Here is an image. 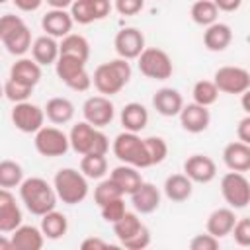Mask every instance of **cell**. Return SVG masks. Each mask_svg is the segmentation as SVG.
I'll list each match as a JSON object with an SVG mask.
<instances>
[{
	"instance_id": "cell-19",
	"label": "cell",
	"mask_w": 250,
	"mask_h": 250,
	"mask_svg": "<svg viewBox=\"0 0 250 250\" xmlns=\"http://www.w3.org/2000/svg\"><path fill=\"white\" fill-rule=\"evenodd\" d=\"M72 18H70V12L66 10H59V8H53L49 10L43 18H41V27L45 31V35H51V37H64L70 33L72 29Z\"/></svg>"
},
{
	"instance_id": "cell-11",
	"label": "cell",
	"mask_w": 250,
	"mask_h": 250,
	"mask_svg": "<svg viewBox=\"0 0 250 250\" xmlns=\"http://www.w3.org/2000/svg\"><path fill=\"white\" fill-rule=\"evenodd\" d=\"M213 84L219 92L240 96L250 90V72L242 66H221L213 74Z\"/></svg>"
},
{
	"instance_id": "cell-15",
	"label": "cell",
	"mask_w": 250,
	"mask_h": 250,
	"mask_svg": "<svg viewBox=\"0 0 250 250\" xmlns=\"http://www.w3.org/2000/svg\"><path fill=\"white\" fill-rule=\"evenodd\" d=\"M184 174L195 184H209L217 176V164L205 154H191L184 162Z\"/></svg>"
},
{
	"instance_id": "cell-5",
	"label": "cell",
	"mask_w": 250,
	"mask_h": 250,
	"mask_svg": "<svg viewBox=\"0 0 250 250\" xmlns=\"http://www.w3.org/2000/svg\"><path fill=\"white\" fill-rule=\"evenodd\" d=\"M0 43L16 57H21L31 49V31L20 16H0Z\"/></svg>"
},
{
	"instance_id": "cell-28",
	"label": "cell",
	"mask_w": 250,
	"mask_h": 250,
	"mask_svg": "<svg viewBox=\"0 0 250 250\" xmlns=\"http://www.w3.org/2000/svg\"><path fill=\"white\" fill-rule=\"evenodd\" d=\"M10 78L35 88L41 80V66L33 59H18L10 68Z\"/></svg>"
},
{
	"instance_id": "cell-43",
	"label": "cell",
	"mask_w": 250,
	"mask_h": 250,
	"mask_svg": "<svg viewBox=\"0 0 250 250\" xmlns=\"http://www.w3.org/2000/svg\"><path fill=\"white\" fill-rule=\"evenodd\" d=\"M230 234L234 236V242H236L238 246H242V248L250 246V219H248V217L238 219V221L234 223Z\"/></svg>"
},
{
	"instance_id": "cell-48",
	"label": "cell",
	"mask_w": 250,
	"mask_h": 250,
	"mask_svg": "<svg viewBox=\"0 0 250 250\" xmlns=\"http://www.w3.org/2000/svg\"><path fill=\"white\" fill-rule=\"evenodd\" d=\"M80 248L82 250H105V248H109V242H105V240H102L98 236H90V238L82 240Z\"/></svg>"
},
{
	"instance_id": "cell-20",
	"label": "cell",
	"mask_w": 250,
	"mask_h": 250,
	"mask_svg": "<svg viewBox=\"0 0 250 250\" xmlns=\"http://www.w3.org/2000/svg\"><path fill=\"white\" fill-rule=\"evenodd\" d=\"M131 203L135 207L137 213L141 215H148L152 211L158 209L160 205V189L154 184L143 182L133 193H131Z\"/></svg>"
},
{
	"instance_id": "cell-45",
	"label": "cell",
	"mask_w": 250,
	"mask_h": 250,
	"mask_svg": "<svg viewBox=\"0 0 250 250\" xmlns=\"http://www.w3.org/2000/svg\"><path fill=\"white\" fill-rule=\"evenodd\" d=\"M189 248L191 250H217L219 248V238L213 234H195L189 240Z\"/></svg>"
},
{
	"instance_id": "cell-27",
	"label": "cell",
	"mask_w": 250,
	"mask_h": 250,
	"mask_svg": "<svg viewBox=\"0 0 250 250\" xmlns=\"http://www.w3.org/2000/svg\"><path fill=\"white\" fill-rule=\"evenodd\" d=\"M31 57L39 66L55 64L59 59V43L51 35H41L31 43Z\"/></svg>"
},
{
	"instance_id": "cell-33",
	"label": "cell",
	"mask_w": 250,
	"mask_h": 250,
	"mask_svg": "<svg viewBox=\"0 0 250 250\" xmlns=\"http://www.w3.org/2000/svg\"><path fill=\"white\" fill-rule=\"evenodd\" d=\"M80 172L88 180H102L107 174V158H105V154H82Z\"/></svg>"
},
{
	"instance_id": "cell-22",
	"label": "cell",
	"mask_w": 250,
	"mask_h": 250,
	"mask_svg": "<svg viewBox=\"0 0 250 250\" xmlns=\"http://www.w3.org/2000/svg\"><path fill=\"white\" fill-rule=\"evenodd\" d=\"M223 162L232 172H248L250 170V145L242 141H232L223 150Z\"/></svg>"
},
{
	"instance_id": "cell-6",
	"label": "cell",
	"mask_w": 250,
	"mask_h": 250,
	"mask_svg": "<svg viewBox=\"0 0 250 250\" xmlns=\"http://www.w3.org/2000/svg\"><path fill=\"white\" fill-rule=\"evenodd\" d=\"M111 150H113L115 158L121 160L123 164H129L135 168L152 166L148 152H146V146H145V139H141L137 133H131V131L119 133L111 145Z\"/></svg>"
},
{
	"instance_id": "cell-30",
	"label": "cell",
	"mask_w": 250,
	"mask_h": 250,
	"mask_svg": "<svg viewBox=\"0 0 250 250\" xmlns=\"http://www.w3.org/2000/svg\"><path fill=\"white\" fill-rule=\"evenodd\" d=\"M45 117L55 125H64L74 117V104L68 98H51L45 107Z\"/></svg>"
},
{
	"instance_id": "cell-26",
	"label": "cell",
	"mask_w": 250,
	"mask_h": 250,
	"mask_svg": "<svg viewBox=\"0 0 250 250\" xmlns=\"http://www.w3.org/2000/svg\"><path fill=\"white\" fill-rule=\"evenodd\" d=\"M164 195L170 199V201H176V203H182V201H188L191 197V191H193V182L186 176V174H172L164 180Z\"/></svg>"
},
{
	"instance_id": "cell-37",
	"label": "cell",
	"mask_w": 250,
	"mask_h": 250,
	"mask_svg": "<svg viewBox=\"0 0 250 250\" xmlns=\"http://www.w3.org/2000/svg\"><path fill=\"white\" fill-rule=\"evenodd\" d=\"M191 96H193V102L199 104V105H213L219 98V90L217 86L213 84V80H199L193 84V90H191Z\"/></svg>"
},
{
	"instance_id": "cell-47",
	"label": "cell",
	"mask_w": 250,
	"mask_h": 250,
	"mask_svg": "<svg viewBox=\"0 0 250 250\" xmlns=\"http://www.w3.org/2000/svg\"><path fill=\"white\" fill-rule=\"evenodd\" d=\"M236 135H238V141H242V143L250 145V115H248V113L238 121Z\"/></svg>"
},
{
	"instance_id": "cell-38",
	"label": "cell",
	"mask_w": 250,
	"mask_h": 250,
	"mask_svg": "<svg viewBox=\"0 0 250 250\" xmlns=\"http://www.w3.org/2000/svg\"><path fill=\"white\" fill-rule=\"evenodd\" d=\"M70 18H72V21H76L80 25H88V23L96 21L92 0H72V4H70Z\"/></svg>"
},
{
	"instance_id": "cell-17",
	"label": "cell",
	"mask_w": 250,
	"mask_h": 250,
	"mask_svg": "<svg viewBox=\"0 0 250 250\" xmlns=\"http://www.w3.org/2000/svg\"><path fill=\"white\" fill-rule=\"evenodd\" d=\"M21 209L10 189L0 188V232L10 234L21 225Z\"/></svg>"
},
{
	"instance_id": "cell-54",
	"label": "cell",
	"mask_w": 250,
	"mask_h": 250,
	"mask_svg": "<svg viewBox=\"0 0 250 250\" xmlns=\"http://www.w3.org/2000/svg\"><path fill=\"white\" fill-rule=\"evenodd\" d=\"M6 2H8V0H0V4H6Z\"/></svg>"
},
{
	"instance_id": "cell-49",
	"label": "cell",
	"mask_w": 250,
	"mask_h": 250,
	"mask_svg": "<svg viewBox=\"0 0 250 250\" xmlns=\"http://www.w3.org/2000/svg\"><path fill=\"white\" fill-rule=\"evenodd\" d=\"M14 2V6L18 8V10H21V12H35V10H39V6L45 2V0H12Z\"/></svg>"
},
{
	"instance_id": "cell-40",
	"label": "cell",
	"mask_w": 250,
	"mask_h": 250,
	"mask_svg": "<svg viewBox=\"0 0 250 250\" xmlns=\"http://www.w3.org/2000/svg\"><path fill=\"white\" fill-rule=\"evenodd\" d=\"M145 146H146V152H148V158H150V164H160L166 160L168 156V145L162 137H146L145 139Z\"/></svg>"
},
{
	"instance_id": "cell-3",
	"label": "cell",
	"mask_w": 250,
	"mask_h": 250,
	"mask_svg": "<svg viewBox=\"0 0 250 250\" xmlns=\"http://www.w3.org/2000/svg\"><path fill=\"white\" fill-rule=\"evenodd\" d=\"M70 148L76 154H107L109 150V139L105 133H102L98 127L90 125L88 121H80L72 125L68 133Z\"/></svg>"
},
{
	"instance_id": "cell-35",
	"label": "cell",
	"mask_w": 250,
	"mask_h": 250,
	"mask_svg": "<svg viewBox=\"0 0 250 250\" xmlns=\"http://www.w3.org/2000/svg\"><path fill=\"white\" fill-rule=\"evenodd\" d=\"M189 16L191 20L197 23V25H211L217 21V16H219V10L217 6L213 4V0H195L191 4V10H189Z\"/></svg>"
},
{
	"instance_id": "cell-13",
	"label": "cell",
	"mask_w": 250,
	"mask_h": 250,
	"mask_svg": "<svg viewBox=\"0 0 250 250\" xmlns=\"http://www.w3.org/2000/svg\"><path fill=\"white\" fill-rule=\"evenodd\" d=\"M82 115H84V121L102 129L113 121L115 105L107 96H90L82 105Z\"/></svg>"
},
{
	"instance_id": "cell-46",
	"label": "cell",
	"mask_w": 250,
	"mask_h": 250,
	"mask_svg": "<svg viewBox=\"0 0 250 250\" xmlns=\"http://www.w3.org/2000/svg\"><path fill=\"white\" fill-rule=\"evenodd\" d=\"M145 8V0H115V10L121 16H137Z\"/></svg>"
},
{
	"instance_id": "cell-23",
	"label": "cell",
	"mask_w": 250,
	"mask_h": 250,
	"mask_svg": "<svg viewBox=\"0 0 250 250\" xmlns=\"http://www.w3.org/2000/svg\"><path fill=\"white\" fill-rule=\"evenodd\" d=\"M230 41H232V29L227 23L215 21V23L207 25L203 31V45L213 53L225 51L230 45Z\"/></svg>"
},
{
	"instance_id": "cell-7",
	"label": "cell",
	"mask_w": 250,
	"mask_h": 250,
	"mask_svg": "<svg viewBox=\"0 0 250 250\" xmlns=\"http://www.w3.org/2000/svg\"><path fill=\"white\" fill-rule=\"evenodd\" d=\"M55 70L61 82L74 92H86L92 86V76L86 70V62L76 57L59 55V59L55 61Z\"/></svg>"
},
{
	"instance_id": "cell-18",
	"label": "cell",
	"mask_w": 250,
	"mask_h": 250,
	"mask_svg": "<svg viewBox=\"0 0 250 250\" xmlns=\"http://www.w3.org/2000/svg\"><path fill=\"white\" fill-rule=\"evenodd\" d=\"M10 242L16 250H41L45 244V236L41 229L33 225H20L10 232Z\"/></svg>"
},
{
	"instance_id": "cell-29",
	"label": "cell",
	"mask_w": 250,
	"mask_h": 250,
	"mask_svg": "<svg viewBox=\"0 0 250 250\" xmlns=\"http://www.w3.org/2000/svg\"><path fill=\"white\" fill-rule=\"evenodd\" d=\"M148 123V111L143 104L139 102H129L123 105L121 109V125L125 127V131L131 133H139L146 127Z\"/></svg>"
},
{
	"instance_id": "cell-14",
	"label": "cell",
	"mask_w": 250,
	"mask_h": 250,
	"mask_svg": "<svg viewBox=\"0 0 250 250\" xmlns=\"http://www.w3.org/2000/svg\"><path fill=\"white\" fill-rule=\"evenodd\" d=\"M113 47L121 59L125 61L137 59L145 49V35L137 27H123L117 31L113 39Z\"/></svg>"
},
{
	"instance_id": "cell-12",
	"label": "cell",
	"mask_w": 250,
	"mask_h": 250,
	"mask_svg": "<svg viewBox=\"0 0 250 250\" xmlns=\"http://www.w3.org/2000/svg\"><path fill=\"white\" fill-rule=\"evenodd\" d=\"M12 123L21 133H37L45 123V111L37 104H31L29 100L14 104L12 109Z\"/></svg>"
},
{
	"instance_id": "cell-41",
	"label": "cell",
	"mask_w": 250,
	"mask_h": 250,
	"mask_svg": "<svg viewBox=\"0 0 250 250\" xmlns=\"http://www.w3.org/2000/svg\"><path fill=\"white\" fill-rule=\"evenodd\" d=\"M31 92H33V88H31V86H25V84L16 82V80H12V78H8V80H6V84H4V96H6L12 104H18V102H25V100H29Z\"/></svg>"
},
{
	"instance_id": "cell-39",
	"label": "cell",
	"mask_w": 250,
	"mask_h": 250,
	"mask_svg": "<svg viewBox=\"0 0 250 250\" xmlns=\"http://www.w3.org/2000/svg\"><path fill=\"white\" fill-rule=\"evenodd\" d=\"M117 197H123V193H121V189L113 184L111 178L102 180V182L96 186V189H94V201H96L98 207H102L104 203H107V201H111V199H117Z\"/></svg>"
},
{
	"instance_id": "cell-51",
	"label": "cell",
	"mask_w": 250,
	"mask_h": 250,
	"mask_svg": "<svg viewBox=\"0 0 250 250\" xmlns=\"http://www.w3.org/2000/svg\"><path fill=\"white\" fill-rule=\"evenodd\" d=\"M51 8H59V10H66V8H70V4H72V0H45Z\"/></svg>"
},
{
	"instance_id": "cell-10",
	"label": "cell",
	"mask_w": 250,
	"mask_h": 250,
	"mask_svg": "<svg viewBox=\"0 0 250 250\" xmlns=\"http://www.w3.org/2000/svg\"><path fill=\"white\" fill-rule=\"evenodd\" d=\"M33 145H35V150L47 158L64 156L66 150L70 148L68 135H64L59 127H45V125L35 133Z\"/></svg>"
},
{
	"instance_id": "cell-50",
	"label": "cell",
	"mask_w": 250,
	"mask_h": 250,
	"mask_svg": "<svg viewBox=\"0 0 250 250\" xmlns=\"http://www.w3.org/2000/svg\"><path fill=\"white\" fill-rule=\"evenodd\" d=\"M213 4L221 12H236L242 6V0H213Z\"/></svg>"
},
{
	"instance_id": "cell-16",
	"label": "cell",
	"mask_w": 250,
	"mask_h": 250,
	"mask_svg": "<svg viewBox=\"0 0 250 250\" xmlns=\"http://www.w3.org/2000/svg\"><path fill=\"white\" fill-rule=\"evenodd\" d=\"M178 115H180L182 129L188 131V133H193V135L203 133L209 127V123H211L209 109L205 105L195 104V102L193 104H188V105H182V109H180Z\"/></svg>"
},
{
	"instance_id": "cell-44",
	"label": "cell",
	"mask_w": 250,
	"mask_h": 250,
	"mask_svg": "<svg viewBox=\"0 0 250 250\" xmlns=\"http://www.w3.org/2000/svg\"><path fill=\"white\" fill-rule=\"evenodd\" d=\"M148 244H150V232H148V229L143 225L141 230H139L135 236H131L129 240H125L121 246L127 248V250H143V248H146Z\"/></svg>"
},
{
	"instance_id": "cell-24",
	"label": "cell",
	"mask_w": 250,
	"mask_h": 250,
	"mask_svg": "<svg viewBox=\"0 0 250 250\" xmlns=\"http://www.w3.org/2000/svg\"><path fill=\"white\" fill-rule=\"evenodd\" d=\"M234 223H236L234 209H230V207H219V209H215V211L207 217L205 229H207L209 234H213V236H217V238H223V236L230 234Z\"/></svg>"
},
{
	"instance_id": "cell-53",
	"label": "cell",
	"mask_w": 250,
	"mask_h": 250,
	"mask_svg": "<svg viewBox=\"0 0 250 250\" xmlns=\"http://www.w3.org/2000/svg\"><path fill=\"white\" fill-rule=\"evenodd\" d=\"M2 96H4V86L0 84V100H2Z\"/></svg>"
},
{
	"instance_id": "cell-21",
	"label": "cell",
	"mask_w": 250,
	"mask_h": 250,
	"mask_svg": "<svg viewBox=\"0 0 250 250\" xmlns=\"http://www.w3.org/2000/svg\"><path fill=\"white\" fill-rule=\"evenodd\" d=\"M184 105V98L176 88H160L152 96V107L162 117H174L180 113Z\"/></svg>"
},
{
	"instance_id": "cell-25",
	"label": "cell",
	"mask_w": 250,
	"mask_h": 250,
	"mask_svg": "<svg viewBox=\"0 0 250 250\" xmlns=\"http://www.w3.org/2000/svg\"><path fill=\"white\" fill-rule=\"evenodd\" d=\"M109 178L113 180V184L121 189V193L125 195H131L141 184H143V176L139 172V168L135 166H129V164H121V166H115L109 174Z\"/></svg>"
},
{
	"instance_id": "cell-1",
	"label": "cell",
	"mask_w": 250,
	"mask_h": 250,
	"mask_svg": "<svg viewBox=\"0 0 250 250\" xmlns=\"http://www.w3.org/2000/svg\"><path fill=\"white\" fill-rule=\"evenodd\" d=\"M20 197L25 205V209L31 213V215H45L47 211L55 209L57 205V193H55V188L43 180V178H25L21 184H20Z\"/></svg>"
},
{
	"instance_id": "cell-8",
	"label": "cell",
	"mask_w": 250,
	"mask_h": 250,
	"mask_svg": "<svg viewBox=\"0 0 250 250\" xmlns=\"http://www.w3.org/2000/svg\"><path fill=\"white\" fill-rule=\"evenodd\" d=\"M139 59V70L152 80H166L172 76L174 66L172 59L168 57L166 51L158 47H145L143 53L137 57Z\"/></svg>"
},
{
	"instance_id": "cell-42",
	"label": "cell",
	"mask_w": 250,
	"mask_h": 250,
	"mask_svg": "<svg viewBox=\"0 0 250 250\" xmlns=\"http://www.w3.org/2000/svg\"><path fill=\"white\" fill-rule=\"evenodd\" d=\"M100 211H102V219L105 221V223H115V221H119L123 215H125V201H123V197H117V199H111V201H107V203H104L102 207H100Z\"/></svg>"
},
{
	"instance_id": "cell-31",
	"label": "cell",
	"mask_w": 250,
	"mask_h": 250,
	"mask_svg": "<svg viewBox=\"0 0 250 250\" xmlns=\"http://www.w3.org/2000/svg\"><path fill=\"white\" fill-rule=\"evenodd\" d=\"M39 229H41V232H43L45 238L57 240V238H61V236L66 234V230H68V221H66V217H64L62 213L51 209V211H47L45 215H41V227H39Z\"/></svg>"
},
{
	"instance_id": "cell-34",
	"label": "cell",
	"mask_w": 250,
	"mask_h": 250,
	"mask_svg": "<svg viewBox=\"0 0 250 250\" xmlns=\"http://www.w3.org/2000/svg\"><path fill=\"white\" fill-rule=\"evenodd\" d=\"M141 227H143V223H141L139 215L137 213H131V211H125V215L119 221L113 223V232H115L117 240L123 244L125 240H129L131 236H135L141 230Z\"/></svg>"
},
{
	"instance_id": "cell-2",
	"label": "cell",
	"mask_w": 250,
	"mask_h": 250,
	"mask_svg": "<svg viewBox=\"0 0 250 250\" xmlns=\"http://www.w3.org/2000/svg\"><path fill=\"white\" fill-rule=\"evenodd\" d=\"M129 80H131V64L121 57L100 64L92 76V84L96 86V90L107 98L119 94Z\"/></svg>"
},
{
	"instance_id": "cell-9",
	"label": "cell",
	"mask_w": 250,
	"mask_h": 250,
	"mask_svg": "<svg viewBox=\"0 0 250 250\" xmlns=\"http://www.w3.org/2000/svg\"><path fill=\"white\" fill-rule=\"evenodd\" d=\"M221 193L230 209H246L250 203V182L244 172H227L221 178Z\"/></svg>"
},
{
	"instance_id": "cell-32",
	"label": "cell",
	"mask_w": 250,
	"mask_h": 250,
	"mask_svg": "<svg viewBox=\"0 0 250 250\" xmlns=\"http://www.w3.org/2000/svg\"><path fill=\"white\" fill-rule=\"evenodd\" d=\"M59 55H70V57H76V59L86 62L90 57V43L84 35L68 33L59 43Z\"/></svg>"
},
{
	"instance_id": "cell-52",
	"label": "cell",
	"mask_w": 250,
	"mask_h": 250,
	"mask_svg": "<svg viewBox=\"0 0 250 250\" xmlns=\"http://www.w3.org/2000/svg\"><path fill=\"white\" fill-rule=\"evenodd\" d=\"M10 248H12L10 238H6L4 234H0V250H10Z\"/></svg>"
},
{
	"instance_id": "cell-4",
	"label": "cell",
	"mask_w": 250,
	"mask_h": 250,
	"mask_svg": "<svg viewBox=\"0 0 250 250\" xmlns=\"http://www.w3.org/2000/svg\"><path fill=\"white\" fill-rule=\"evenodd\" d=\"M53 188H55L57 199H61L66 205L82 203L90 191L88 178L76 168H61L53 178Z\"/></svg>"
},
{
	"instance_id": "cell-36",
	"label": "cell",
	"mask_w": 250,
	"mask_h": 250,
	"mask_svg": "<svg viewBox=\"0 0 250 250\" xmlns=\"http://www.w3.org/2000/svg\"><path fill=\"white\" fill-rule=\"evenodd\" d=\"M23 182V168L16 160H0V188H20Z\"/></svg>"
}]
</instances>
